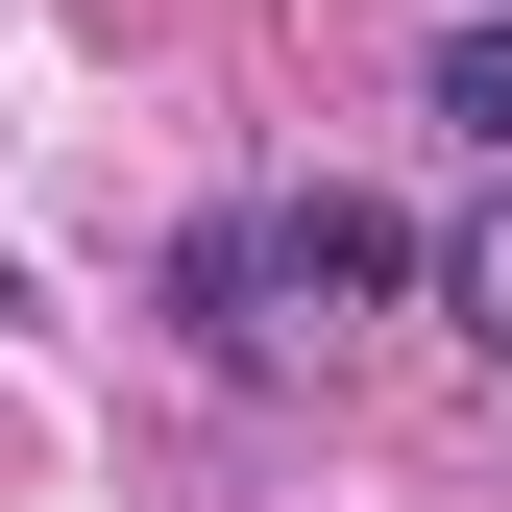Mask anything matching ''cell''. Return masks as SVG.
Segmentation results:
<instances>
[{
    "label": "cell",
    "instance_id": "6da1fadb",
    "mask_svg": "<svg viewBox=\"0 0 512 512\" xmlns=\"http://www.w3.org/2000/svg\"><path fill=\"white\" fill-rule=\"evenodd\" d=\"M269 220V317H366V293H415V220L391 196H244Z\"/></svg>",
    "mask_w": 512,
    "mask_h": 512
},
{
    "label": "cell",
    "instance_id": "7a4b0ae2",
    "mask_svg": "<svg viewBox=\"0 0 512 512\" xmlns=\"http://www.w3.org/2000/svg\"><path fill=\"white\" fill-rule=\"evenodd\" d=\"M171 342H196V366H269L293 342V317H269V220H196V244H171Z\"/></svg>",
    "mask_w": 512,
    "mask_h": 512
},
{
    "label": "cell",
    "instance_id": "3957f363",
    "mask_svg": "<svg viewBox=\"0 0 512 512\" xmlns=\"http://www.w3.org/2000/svg\"><path fill=\"white\" fill-rule=\"evenodd\" d=\"M415 98H439V122H464V147H488V171H512V0H488V25H439V49H415Z\"/></svg>",
    "mask_w": 512,
    "mask_h": 512
},
{
    "label": "cell",
    "instance_id": "277c9868",
    "mask_svg": "<svg viewBox=\"0 0 512 512\" xmlns=\"http://www.w3.org/2000/svg\"><path fill=\"white\" fill-rule=\"evenodd\" d=\"M415 293H439V317H464V342H512V196H488L464 244H415Z\"/></svg>",
    "mask_w": 512,
    "mask_h": 512
}]
</instances>
